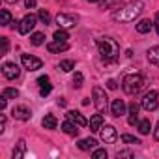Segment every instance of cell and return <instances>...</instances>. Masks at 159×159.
<instances>
[{
	"label": "cell",
	"instance_id": "8992f818",
	"mask_svg": "<svg viewBox=\"0 0 159 159\" xmlns=\"http://www.w3.org/2000/svg\"><path fill=\"white\" fill-rule=\"evenodd\" d=\"M140 105H142V109H146L148 112L150 111H155L157 109V92L155 90H150V92H146L144 94V98H142V101H140Z\"/></svg>",
	"mask_w": 159,
	"mask_h": 159
},
{
	"label": "cell",
	"instance_id": "7c38bea8",
	"mask_svg": "<svg viewBox=\"0 0 159 159\" xmlns=\"http://www.w3.org/2000/svg\"><path fill=\"white\" fill-rule=\"evenodd\" d=\"M111 112H112V116H116V118L124 116V114H125V103H124L122 99H114L112 105H111Z\"/></svg>",
	"mask_w": 159,
	"mask_h": 159
},
{
	"label": "cell",
	"instance_id": "f6af8a7d",
	"mask_svg": "<svg viewBox=\"0 0 159 159\" xmlns=\"http://www.w3.org/2000/svg\"><path fill=\"white\" fill-rule=\"evenodd\" d=\"M88 2H99V0H88Z\"/></svg>",
	"mask_w": 159,
	"mask_h": 159
},
{
	"label": "cell",
	"instance_id": "7402d4cb",
	"mask_svg": "<svg viewBox=\"0 0 159 159\" xmlns=\"http://www.w3.org/2000/svg\"><path fill=\"white\" fill-rule=\"evenodd\" d=\"M43 41H45V34H41V32H34V34L30 36V43L36 45V47L43 45Z\"/></svg>",
	"mask_w": 159,
	"mask_h": 159
},
{
	"label": "cell",
	"instance_id": "d590c367",
	"mask_svg": "<svg viewBox=\"0 0 159 159\" xmlns=\"http://www.w3.org/2000/svg\"><path fill=\"white\" fill-rule=\"evenodd\" d=\"M0 41H2V54H6L8 52V38H0Z\"/></svg>",
	"mask_w": 159,
	"mask_h": 159
},
{
	"label": "cell",
	"instance_id": "44dd1931",
	"mask_svg": "<svg viewBox=\"0 0 159 159\" xmlns=\"http://www.w3.org/2000/svg\"><path fill=\"white\" fill-rule=\"evenodd\" d=\"M43 127L45 129H56V125H58V122H56V118L52 116V114H47L45 118H43Z\"/></svg>",
	"mask_w": 159,
	"mask_h": 159
},
{
	"label": "cell",
	"instance_id": "7bdbcfd3",
	"mask_svg": "<svg viewBox=\"0 0 159 159\" xmlns=\"http://www.w3.org/2000/svg\"><path fill=\"white\" fill-rule=\"evenodd\" d=\"M58 105H60V107H66V99H64V98H58Z\"/></svg>",
	"mask_w": 159,
	"mask_h": 159
},
{
	"label": "cell",
	"instance_id": "6da1fadb",
	"mask_svg": "<svg viewBox=\"0 0 159 159\" xmlns=\"http://www.w3.org/2000/svg\"><path fill=\"white\" fill-rule=\"evenodd\" d=\"M142 10H144L142 0H131V2H127V4H124L112 11V19L116 23H131L140 15Z\"/></svg>",
	"mask_w": 159,
	"mask_h": 159
},
{
	"label": "cell",
	"instance_id": "ba28073f",
	"mask_svg": "<svg viewBox=\"0 0 159 159\" xmlns=\"http://www.w3.org/2000/svg\"><path fill=\"white\" fill-rule=\"evenodd\" d=\"M2 75L8 79V81H15V79H19V75H21V69H19L17 64L6 62V64L2 66Z\"/></svg>",
	"mask_w": 159,
	"mask_h": 159
},
{
	"label": "cell",
	"instance_id": "e575fe53",
	"mask_svg": "<svg viewBox=\"0 0 159 159\" xmlns=\"http://www.w3.org/2000/svg\"><path fill=\"white\" fill-rule=\"evenodd\" d=\"M139 109H140V105H139V103H135V101L129 105V112H131V114H139Z\"/></svg>",
	"mask_w": 159,
	"mask_h": 159
},
{
	"label": "cell",
	"instance_id": "4dcf8cb0",
	"mask_svg": "<svg viewBox=\"0 0 159 159\" xmlns=\"http://www.w3.org/2000/svg\"><path fill=\"white\" fill-rule=\"evenodd\" d=\"M120 2V0H99V4H101V8L105 10V8H112V6H116Z\"/></svg>",
	"mask_w": 159,
	"mask_h": 159
},
{
	"label": "cell",
	"instance_id": "f1b7e54d",
	"mask_svg": "<svg viewBox=\"0 0 159 159\" xmlns=\"http://www.w3.org/2000/svg\"><path fill=\"white\" fill-rule=\"evenodd\" d=\"M39 21L43 23V25H49V21H51V15H49V11H45V10H39Z\"/></svg>",
	"mask_w": 159,
	"mask_h": 159
},
{
	"label": "cell",
	"instance_id": "7a4b0ae2",
	"mask_svg": "<svg viewBox=\"0 0 159 159\" xmlns=\"http://www.w3.org/2000/svg\"><path fill=\"white\" fill-rule=\"evenodd\" d=\"M98 47H99V54L105 62H114L120 54V47L112 38H101L98 39Z\"/></svg>",
	"mask_w": 159,
	"mask_h": 159
},
{
	"label": "cell",
	"instance_id": "b9f144b4",
	"mask_svg": "<svg viewBox=\"0 0 159 159\" xmlns=\"http://www.w3.org/2000/svg\"><path fill=\"white\" fill-rule=\"evenodd\" d=\"M107 86H109L111 90H116V86H118V84H116V81H112V79H111V81L107 83Z\"/></svg>",
	"mask_w": 159,
	"mask_h": 159
},
{
	"label": "cell",
	"instance_id": "4316f807",
	"mask_svg": "<svg viewBox=\"0 0 159 159\" xmlns=\"http://www.w3.org/2000/svg\"><path fill=\"white\" fill-rule=\"evenodd\" d=\"M2 94H4V96H6L8 99H10V98H11V99L19 98V90H17V88H6V90H4Z\"/></svg>",
	"mask_w": 159,
	"mask_h": 159
},
{
	"label": "cell",
	"instance_id": "1f68e13d",
	"mask_svg": "<svg viewBox=\"0 0 159 159\" xmlns=\"http://www.w3.org/2000/svg\"><path fill=\"white\" fill-rule=\"evenodd\" d=\"M51 90H52V84L49 83V84H45V86H41V88H39V96H41V98H45V96H49V94H51Z\"/></svg>",
	"mask_w": 159,
	"mask_h": 159
},
{
	"label": "cell",
	"instance_id": "ac0fdd59",
	"mask_svg": "<svg viewBox=\"0 0 159 159\" xmlns=\"http://www.w3.org/2000/svg\"><path fill=\"white\" fill-rule=\"evenodd\" d=\"M96 140L94 139H83V140H79V150H83V152H88V150H96Z\"/></svg>",
	"mask_w": 159,
	"mask_h": 159
},
{
	"label": "cell",
	"instance_id": "8fae6325",
	"mask_svg": "<svg viewBox=\"0 0 159 159\" xmlns=\"http://www.w3.org/2000/svg\"><path fill=\"white\" fill-rule=\"evenodd\" d=\"M66 116H67V120H71V122H73V124H77L79 127H84V125H88L86 118H84L81 112H77V111H69Z\"/></svg>",
	"mask_w": 159,
	"mask_h": 159
},
{
	"label": "cell",
	"instance_id": "d6a6232c",
	"mask_svg": "<svg viewBox=\"0 0 159 159\" xmlns=\"http://www.w3.org/2000/svg\"><path fill=\"white\" fill-rule=\"evenodd\" d=\"M96 159H107V150H103V148H99V150H94V153H92Z\"/></svg>",
	"mask_w": 159,
	"mask_h": 159
},
{
	"label": "cell",
	"instance_id": "74e56055",
	"mask_svg": "<svg viewBox=\"0 0 159 159\" xmlns=\"http://www.w3.org/2000/svg\"><path fill=\"white\" fill-rule=\"evenodd\" d=\"M4 127H6V116L2 114L0 116V133H4Z\"/></svg>",
	"mask_w": 159,
	"mask_h": 159
},
{
	"label": "cell",
	"instance_id": "484cf974",
	"mask_svg": "<svg viewBox=\"0 0 159 159\" xmlns=\"http://www.w3.org/2000/svg\"><path fill=\"white\" fill-rule=\"evenodd\" d=\"M83 81H84V77H83V73H75V77H73V86L75 88H81L83 86Z\"/></svg>",
	"mask_w": 159,
	"mask_h": 159
},
{
	"label": "cell",
	"instance_id": "836d02e7",
	"mask_svg": "<svg viewBox=\"0 0 159 159\" xmlns=\"http://www.w3.org/2000/svg\"><path fill=\"white\" fill-rule=\"evenodd\" d=\"M49 83H51V81H49V77H47V75H43V77H39V79H38L39 88H41V86H45V84H49Z\"/></svg>",
	"mask_w": 159,
	"mask_h": 159
},
{
	"label": "cell",
	"instance_id": "9a60e30c",
	"mask_svg": "<svg viewBox=\"0 0 159 159\" xmlns=\"http://www.w3.org/2000/svg\"><path fill=\"white\" fill-rule=\"evenodd\" d=\"M101 127H103V116H101V114H94V116L90 118V131L98 133Z\"/></svg>",
	"mask_w": 159,
	"mask_h": 159
},
{
	"label": "cell",
	"instance_id": "cb8c5ba5",
	"mask_svg": "<svg viewBox=\"0 0 159 159\" xmlns=\"http://www.w3.org/2000/svg\"><path fill=\"white\" fill-rule=\"evenodd\" d=\"M54 39L56 41H67L69 39V34L66 32V28H60V30L54 32Z\"/></svg>",
	"mask_w": 159,
	"mask_h": 159
},
{
	"label": "cell",
	"instance_id": "ab89813d",
	"mask_svg": "<svg viewBox=\"0 0 159 159\" xmlns=\"http://www.w3.org/2000/svg\"><path fill=\"white\" fill-rule=\"evenodd\" d=\"M137 122H139V118H137V114H131V116H129V125H135Z\"/></svg>",
	"mask_w": 159,
	"mask_h": 159
},
{
	"label": "cell",
	"instance_id": "277c9868",
	"mask_svg": "<svg viewBox=\"0 0 159 159\" xmlns=\"http://www.w3.org/2000/svg\"><path fill=\"white\" fill-rule=\"evenodd\" d=\"M92 96H94V105H96L98 112H105L107 105H109V98H107L105 90L101 86H94L92 88Z\"/></svg>",
	"mask_w": 159,
	"mask_h": 159
},
{
	"label": "cell",
	"instance_id": "3957f363",
	"mask_svg": "<svg viewBox=\"0 0 159 159\" xmlns=\"http://www.w3.org/2000/svg\"><path fill=\"white\" fill-rule=\"evenodd\" d=\"M142 86H144V79H142V75H139V73L125 75L124 81H122V88H124V92L129 94V96L139 94V92L142 90Z\"/></svg>",
	"mask_w": 159,
	"mask_h": 159
},
{
	"label": "cell",
	"instance_id": "30bf717a",
	"mask_svg": "<svg viewBox=\"0 0 159 159\" xmlns=\"http://www.w3.org/2000/svg\"><path fill=\"white\" fill-rule=\"evenodd\" d=\"M79 17L77 15H67V13H58L56 15V23L60 28H73L77 25Z\"/></svg>",
	"mask_w": 159,
	"mask_h": 159
},
{
	"label": "cell",
	"instance_id": "e0dca14e",
	"mask_svg": "<svg viewBox=\"0 0 159 159\" xmlns=\"http://www.w3.org/2000/svg\"><path fill=\"white\" fill-rule=\"evenodd\" d=\"M148 60H150V64H153V66H159V47L155 45V47H150L148 49Z\"/></svg>",
	"mask_w": 159,
	"mask_h": 159
},
{
	"label": "cell",
	"instance_id": "60d3db41",
	"mask_svg": "<svg viewBox=\"0 0 159 159\" xmlns=\"http://www.w3.org/2000/svg\"><path fill=\"white\" fill-rule=\"evenodd\" d=\"M25 4H26V8H28V10H32V8L36 6V0H25Z\"/></svg>",
	"mask_w": 159,
	"mask_h": 159
},
{
	"label": "cell",
	"instance_id": "52a82bcc",
	"mask_svg": "<svg viewBox=\"0 0 159 159\" xmlns=\"http://www.w3.org/2000/svg\"><path fill=\"white\" fill-rule=\"evenodd\" d=\"M21 62H23L25 69H28V71H38V69H41V66H43V62H41L39 58L32 56V54H23V56H21Z\"/></svg>",
	"mask_w": 159,
	"mask_h": 159
},
{
	"label": "cell",
	"instance_id": "f35d334b",
	"mask_svg": "<svg viewBox=\"0 0 159 159\" xmlns=\"http://www.w3.org/2000/svg\"><path fill=\"white\" fill-rule=\"evenodd\" d=\"M116 157H133V153L131 152H118Z\"/></svg>",
	"mask_w": 159,
	"mask_h": 159
},
{
	"label": "cell",
	"instance_id": "f546056e",
	"mask_svg": "<svg viewBox=\"0 0 159 159\" xmlns=\"http://www.w3.org/2000/svg\"><path fill=\"white\" fill-rule=\"evenodd\" d=\"M122 140H124L125 144H140V140L135 139L133 135H122Z\"/></svg>",
	"mask_w": 159,
	"mask_h": 159
},
{
	"label": "cell",
	"instance_id": "d6986e66",
	"mask_svg": "<svg viewBox=\"0 0 159 159\" xmlns=\"http://www.w3.org/2000/svg\"><path fill=\"white\" fill-rule=\"evenodd\" d=\"M77 127H79V125H77V124H73L71 120H66V122L62 124V131H64V133H67V135H77V133H79V129H77Z\"/></svg>",
	"mask_w": 159,
	"mask_h": 159
},
{
	"label": "cell",
	"instance_id": "7dc6e473",
	"mask_svg": "<svg viewBox=\"0 0 159 159\" xmlns=\"http://www.w3.org/2000/svg\"><path fill=\"white\" fill-rule=\"evenodd\" d=\"M157 34H159V25H157Z\"/></svg>",
	"mask_w": 159,
	"mask_h": 159
},
{
	"label": "cell",
	"instance_id": "9c48e42d",
	"mask_svg": "<svg viewBox=\"0 0 159 159\" xmlns=\"http://www.w3.org/2000/svg\"><path fill=\"white\" fill-rule=\"evenodd\" d=\"M99 135H101V140L105 144H114L116 139H118V133H116V129L112 125H103L99 129Z\"/></svg>",
	"mask_w": 159,
	"mask_h": 159
},
{
	"label": "cell",
	"instance_id": "5bb4252c",
	"mask_svg": "<svg viewBox=\"0 0 159 159\" xmlns=\"http://www.w3.org/2000/svg\"><path fill=\"white\" fill-rule=\"evenodd\" d=\"M47 51L49 52H64V51H67V43L66 41H51L49 45H47Z\"/></svg>",
	"mask_w": 159,
	"mask_h": 159
},
{
	"label": "cell",
	"instance_id": "2e32d148",
	"mask_svg": "<svg viewBox=\"0 0 159 159\" xmlns=\"http://www.w3.org/2000/svg\"><path fill=\"white\" fill-rule=\"evenodd\" d=\"M152 28H153V23H152L150 19H142V21L137 25V32H139V34H148Z\"/></svg>",
	"mask_w": 159,
	"mask_h": 159
},
{
	"label": "cell",
	"instance_id": "bcb514c9",
	"mask_svg": "<svg viewBox=\"0 0 159 159\" xmlns=\"http://www.w3.org/2000/svg\"><path fill=\"white\" fill-rule=\"evenodd\" d=\"M6 2H17V0H6Z\"/></svg>",
	"mask_w": 159,
	"mask_h": 159
},
{
	"label": "cell",
	"instance_id": "ee69618b",
	"mask_svg": "<svg viewBox=\"0 0 159 159\" xmlns=\"http://www.w3.org/2000/svg\"><path fill=\"white\" fill-rule=\"evenodd\" d=\"M155 139L159 140V122H157V127H155Z\"/></svg>",
	"mask_w": 159,
	"mask_h": 159
},
{
	"label": "cell",
	"instance_id": "4fadbf2b",
	"mask_svg": "<svg viewBox=\"0 0 159 159\" xmlns=\"http://www.w3.org/2000/svg\"><path fill=\"white\" fill-rule=\"evenodd\" d=\"M11 114H13V118H17V120H28V118H30V111H28L25 105H17V107H13Z\"/></svg>",
	"mask_w": 159,
	"mask_h": 159
},
{
	"label": "cell",
	"instance_id": "8d00e7d4",
	"mask_svg": "<svg viewBox=\"0 0 159 159\" xmlns=\"http://www.w3.org/2000/svg\"><path fill=\"white\" fill-rule=\"evenodd\" d=\"M6 105H8V98H6V96L2 94V98H0V109L4 111V109H6Z\"/></svg>",
	"mask_w": 159,
	"mask_h": 159
},
{
	"label": "cell",
	"instance_id": "d4e9b609",
	"mask_svg": "<svg viewBox=\"0 0 159 159\" xmlns=\"http://www.w3.org/2000/svg\"><path fill=\"white\" fill-rule=\"evenodd\" d=\"M58 67H60L62 71H71V69L75 67V62H73V60H62V62L58 64Z\"/></svg>",
	"mask_w": 159,
	"mask_h": 159
},
{
	"label": "cell",
	"instance_id": "83f0119b",
	"mask_svg": "<svg viewBox=\"0 0 159 159\" xmlns=\"http://www.w3.org/2000/svg\"><path fill=\"white\" fill-rule=\"evenodd\" d=\"M2 26H8V25H11V15H10V11L8 10H2V23H0Z\"/></svg>",
	"mask_w": 159,
	"mask_h": 159
},
{
	"label": "cell",
	"instance_id": "603a6c76",
	"mask_svg": "<svg viewBox=\"0 0 159 159\" xmlns=\"http://www.w3.org/2000/svg\"><path fill=\"white\" fill-rule=\"evenodd\" d=\"M150 129H152L150 120H142V122H139V131H140V135H148Z\"/></svg>",
	"mask_w": 159,
	"mask_h": 159
},
{
	"label": "cell",
	"instance_id": "ffe728a7",
	"mask_svg": "<svg viewBox=\"0 0 159 159\" xmlns=\"http://www.w3.org/2000/svg\"><path fill=\"white\" fill-rule=\"evenodd\" d=\"M25 153H26V142L19 140L15 150H13V159H21V157H25Z\"/></svg>",
	"mask_w": 159,
	"mask_h": 159
},
{
	"label": "cell",
	"instance_id": "5b68a950",
	"mask_svg": "<svg viewBox=\"0 0 159 159\" xmlns=\"http://www.w3.org/2000/svg\"><path fill=\"white\" fill-rule=\"evenodd\" d=\"M36 23H38V19H36V15H32V13L26 15V17H23V19L19 21V26H17L19 34H30V32L34 30Z\"/></svg>",
	"mask_w": 159,
	"mask_h": 159
}]
</instances>
